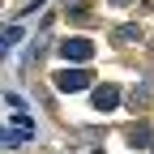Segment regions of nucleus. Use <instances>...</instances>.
<instances>
[{"instance_id": "4", "label": "nucleus", "mask_w": 154, "mask_h": 154, "mask_svg": "<svg viewBox=\"0 0 154 154\" xmlns=\"http://www.w3.org/2000/svg\"><path fill=\"white\" fill-rule=\"evenodd\" d=\"M116 103H120V90H116V86H99V90H94V107H99V111H111Z\"/></svg>"}, {"instance_id": "3", "label": "nucleus", "mask_w": 154, "mask_h": 154, "mask_svg": "<svg viewBox=\"0 0 154 154\" xmlns=\"http://www.w3.org/2000/svg\"><path fill=\"white\" fill-rule=\"evenodd\" d=\"M90 86V73L86 69H64V73H56V90H86Z\"/></svg>"}, {"instance_id": "2", "label": "nucleus", "mask_w": 154, "mask_h": 154, "mask_svg": "<svg viewBox=\"0 0 154 154\" xmlns=\"http://www.w3.org/2000/svg\"><path fill=\"white\" fill-rule=\"evenodd\" d=\"M60 56L73 60V64H82V60L94 56V43H90V38H64V43H60Z\"/></svg>"}, {"instance_id": "1", "label": "nucleus", "mask_w": 154, "mask_h": 154, "mask_svg": "<svg viewBox=\"0 0 154 154\" xmlns=\"http://www.w3.org/2000/svg\"><path fill=\"white\" fill-rule=\"evenodd\" d=\"M13 120H9V128H5V146H22V141H30L34 137V120L26 111H9Z\"/></svg>"}, {"instance_id": "5", "label": "nucleus", "mask_w": 154, "mask_h": 154, "mask_svg": "<svg viewBox=\"0 0 154 154\" xmlns=\"http://www.w3.org/2000/svg\"><path fill=\"white\" fill-rule=\"evenodd\" d=\"M128 146L146 150V146H150V128H133V133H128Z\"/></svg>"}, {"instance_id": "6", "label": "nucleus", "mask_w": 154, "mask_h": 154, "mask_svg": "<svg viewBox=\"0 0 154 154\" xmlns=\"http://www.w3.org/2000/svg\"><path fill=\"white\" fill-rule=\"evenodd\" d=\"M22 34H26L22 26H9V30H5V47H17V43H22Z\"/></svg>"}]
</instances>
